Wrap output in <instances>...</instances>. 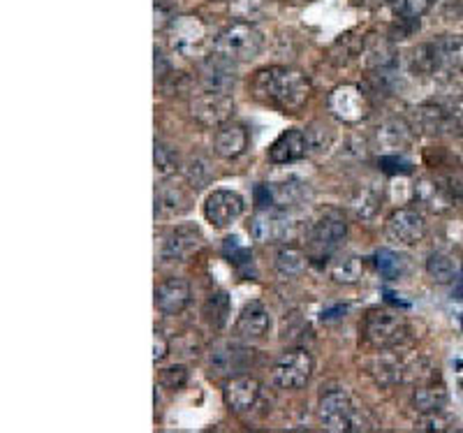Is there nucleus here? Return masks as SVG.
<instances>
[{"label":"nucleus","instance_id":"1","mask_svg":"<svg viewBox=\"0 0 463 433\" xmlns=\"http://www.w3.org/2000/svg\"><path fill=\"white\" fill-rule=\"evenodd\" d=\"M250 93L264 105L274 107L283 114H297L311 100L313 84L301 70L271 65L262 68L250 80Z\"/></svg>","mask_w":463,"mask_h":433},{"label":"nucleus","instance_id":"2","mask_svg":"<svg viewBox=\"0 0 463 433\" xmlns=\"http://www.w3.org/2000/svg\"><path fill=\"white\" fill-rule=\"evenodd\" d=\"M411 68L429 77H454L463 72V35H440L412 49Z\"/></svg>","mask_w":463,"mask_h":433},{"label":"nucleus","instance_id":"3","mask_svg":"<svg viewBox=\"0 0 463 433\" xmlns=\"http://www.w3.org/2000/svg\"><path fill=\"white\" fill-rule=\"evenodd\" d=\"M320 422L326 431L347 433V431H373L375 422L362 406L345 390L336 387L322 394L320 399Z\"/></svg>","mask_w":463,"mask_h":433},{"label":"nucleus","instance_id":"4","mask_svg":"<svg viewBox=\"0 0 463 433\" xmlns=\"http://www.w3.org/2000/svg\"><path fill=\"white\" fill-rule=\"evenodd\" d=\"M264 47V35L250 22H234L216 37L213 53L225 56L232 63H246L260 56Z\"/></svg>","mask_w":463,"mask_h":433},{"label":"nucleus","instance_id":"5","mask_svg":"<svg viewBox=\"0 0 463 433\" xmlns=\"http://www.w3.org/2000/svg\"><path fill=\"white\" fill-rule=\"evenodd\" d=\"M411 334V327L405 323V317L394 311H371L364 317L362 336L364 341L375 350H394L405 344V338Z\"/></svg>","mask_w":463,"mask_h":433},{"label":"nucleus","instance_id":"6","mask_svg":"<svg viewBox=\"0 0 463 433\" xmlns=\"http://www.w3.org/2000/svg\"><path fill=\"white\" fill-rule=\"evenodd\" d=\"M347 234V222L341 212L329 209L322 213L306 234V255L311 259H329Z\"/></svg>","mask_w":463,"mask_h":433},{"label":"nucleus","instance_id":"7","mask_svg":"<svg viewBox=\"0 0 463 433\" xmlns=\"http://www.w3.org/2000/svg\"><path fill=\"white\" fill-rule=\"evenodd\" d=\"M316 362L311 353L304 348H295L283 353L271 369V381L279 390H301L311 381Z\"/></svg>","mask_w":463,"mask_h":433},{"label":"nucleus","instance_id":"8","mask_svg":"<svg viewBox=\"0 0 463 433\" xmlns=\"http://www.w3.org/2000/svg\"><path fill=\"white\" fill-rule=\"evenodd\" d=\"M206 42H209V28L200 16L184 14L172 19V24H169V44H172L174 52L185 56V59L200 56Z\"/></svg>","mask_w":463,"mask_h":433},{"label":"nucleus","instance_id":"9","mask_svg":"<svg viewBox=\"0 0 463 433\" xmlns=\"http://www.w3.org/2000/svg\"><path fill=\"white\" fill-rule=\"evenodd\" d=\"M248 232L260 243H288L295 237V221L280 209H262L248 222Z\"/></svg>","mask_w":463,"mask_h":433},{"label":"nucleus","instance_id":"10","mask_svg":"<svg viewBox=\"0 0 463 433\" xmlns=\"http://www.w3.org/2000/svg\"><path fill=\"white\" fill-rule=\"evenodd\" d=\"M326 107L334 118L341 123H362L364 118L369 117L371 105L364 96V90L354 84H343L326 96Z\"/></svg>","mask_w":463,"mask_h":433},{"label":"nucleus","instance_id":"11","mask_svg":"<svg viewBox=\"0 0 463 433\" xmlns=\"http://www.w3.org/2000/svg\"><path fill=\"white\" fill-rule=\"evenodd\" d=\"M234 114V100L222 90H204L190 100V117L204 127H221Z\"/></svg>","mask_w":463,"mask_h":433},{"label":"nucleus","instance_id":"12","mask_svg":"<svg viewBox=\"0 0 463 433\" xmlns=\"http://www.w3.org/2000/svg\"><path fill=\"white\" fill-rule=\"evenodd\" d=\"M246 212V202L234 191H213L204 202V218L216 230L230 228Z\"/></svg>","mask_w":463,"mask_h":433},{"label":"nucleus","instance_id":"13","mask_svg":"<svg viewBox=\"0 0 463 433\" xmlns=\"http://www.w3.org/2000/svg\"><path fill=\"white\" fill-rule=\"evenodd\" d=\"M427 218L421 216L417 209H396L387 222H384V232L392 241L401 246H415L421 239L427 237Z\"/></svg>","mask_w":463,"mask_h":433},{"label":"nucleus","instance_id":"14","mask_svg":"<svg viewBox=\"0 0 463 433\" xmlns=\"http://www.w3.org/2000/svg\"><path fill=\"white\" fill-rule=\"evenodd\" d=\"M202 246V232L197 225H176L167 230L160 243V258L165 262H185Z\"/></svg>","mask_w":463,"mask_h":433},{"label":"nucleus","instance_id":"15","mask_svg":"<svg viewBox=\"0 0 463 433\" xmlns=\"http://www.w3.org/2000/svg\"><path fill=\"white\" fill-rule=\"evenodd\" d=\"M193 188L165 179L156 185V218H179L193 209Z\"/></svg>","mask_w":463,"mask_h":433},{"label":"nucleus","instance_id":"16","mask_svg":"<svg viewBox=\"0 0 463 433\" xmlns=\"http://www.w3.org/2000/svg\"><path fill=\"white\" fill-rule=\"evenodd\" d=\"M250 362H253V353L243 345L232 344V341H222L209 354L211 371L216 375H227V378L243 373Z\"/></svg>","mask_w":463,"mask_h":433},{"label":"nucleus","instance_id":"17","mask_svg":"<svg viewBox=\"0 0 463 433\" xmlns=\"http://www.w3.org/2000/svg\"><path fill=\"white\" fill-rule=\"evenodd\" d=\"M260 391H262V385H260L258 378L246 373L232 375L230 381L222 387V399H225L227 408L234 412H248L250 408H255L260 399Z\"/></svg>","mask_w":463,"mask_h":433},{"label":"nucleus","instance_id":"18","mask_svg":"<svg viewBox=\"0 0 463 433\" xmlns=\"http://www.w3.org/2000/svg\"><path fill=\"white\" fill-rule=\"evenodd\" d=\"M271 329V315H269L267 306H264L262 301H248L246 306L241 308L237 317V325H234V332L241 341H248V344H253V341H262L264 336Z\"/></svg>","mask_w":463,"mask_h":433},{"label":"nucleus","instance_id":"19","mask_svg":"<svg viewBox=\"0 0 463 433\" xmlns=\"http://www.w3.org/2000/svg\"><path fill=\"white\" fill-rule=\"evenodd\" d=\"M190 297V283L185 278H167L156 287V306L163 315H181L188 308Z\"/></svg>","mask_w":463,"mask_h":433},{"label":"nucleus","instance_id":"20","mask_svg":"<svg viewBox=\"0 0 463 433\" xmlns=\"http://www.w3.org/2000/svg\"><path fill=\"white\" fill-rule=\"evenodd\" d=\"M308 154V142H306V133L299 127H289L285 133L279 135L271 148H269V160L274 165H289L301 160Z\"/></svg>","mask_w":463,"mask_h":433},{"label":"nucleus","instance_id":"21","mask_svg":"<svg viewBox=\"0 0 463 433\" xmlns=\"http://www.w3.org/2000/svg\"><path fill=\"white\" fill-rule=\"evenodd\" d=\"M213 148H216V154L225 160L239 158V155L246 154L248 148V130L241 123L227 121L225 126H221L216 130Z\"/></svg>","mask_w":463,"mask_h":433},{"label":"nucleus","instance_id":"22","mask_svg":"<svg viewBox=\"0 0 463 433\" xmlns=\"http://www.w3.org/2000/svg\"><path fill=\"white\" fill-rule=\"evenodd\" d=\"M237 81V72H234V63L225 56L213 53L204 65H202V84L206 90H222L230 93V89Z\"/></svg>","mask_w":463,"mask_h":433},{"label":"nucleus","instance_id":"23","mask_svg":"<svg viewBox=\"0 0 463 433\" xmlns=\"http://www.w3.org/2000/svg\"><path fill=\"white\" fill-rule=\"evenodd\" d=\"M417 127L427 135H445L454 133L458 127L454 111L445 109L440 105H424L417 109Z\"/></svg>","mask_w":463,"mask_h":433},{"label":"nucleus","instance_id":"24","mask_svg":"<svg viewBox=\"0 0 463 433\" xmlns=\"http://www.w3.org/2000/svg\"><path fill=\"white\" fill-rule=\"evenodd\" d=\"M412 406L417 408L420 415H429V412H440L448 406V390L436 382H421L415 391H412Z\"/></svg>","mask_w":463,"mask_h":433},{"label":"nucleus","instance_id":"25","mask_svg":"<svg viewBox=\"0 0 463 433\" xmlns=\"http://www.w3.org/2000/svg\"><path fill=\"white\" fill-rule=\"evenodd\" d=\"M378 142L390 151H399L412 142V127L403 118H390L378 127Z\"/></svg>","mask_w":463,"mask_h":433},{"label":"nucleus","instance_id":"26","mask_svg":"<svg viewBox=\"0 0 463 433\" xmlns=\"http://www.w3.org/2000/svg\"><path fill=\"white\" fill-rule=\"evenodd\" d=\"M181 174H184L185 184L193 188V193L204 191L206 185L213 181V172H211V165L206 163L200 155H190V158L184 160L181 165Z\"/></svg>","mask_w":463,"mask_h":433},{"label":"nucleus","instance_id":"27","mask_svg":"<svg viewBox=\"0 0 463 433\" xmlns=\"http://www.w3.org/2000/svg\"><path fill=\"white\" fill-rule=\"evenodd\" d=\"M364 274L362 259L357 255H341L329 265V276L341 286H354Z\"/></svg>","mask_w":463,"mask_h":433},{"label":"nucleus","instance_id":"28","mask_svg":"<svg viewBox=\"0 0 463 433\" xmlns=\"http://www.w3.org/2000/svg\"><path fill=\"white\" fill-rule=\"evenodd\" d=\"M427 274L431 276V280L440 283V286H448V283L457 280L458 276L457 262H454L452 255L436 250V253L429 255L427 259Z\"/></svg>","mask_w":463,"mask_h":433},{"label":"nucleus","instance_id":"29","mask_svg":"<svg viewBox=\"0 0 463 433\" xmlns=\"http://www.w3.org/2000/svg\"><path fill=\"white\" fill-rule=\"evenodd\" d=\"M306 142H308V154H326L336 142V130L326 123L316 121L306 127Z\"/></svg>","mask_w":463,"mask_h":433},{"label":"nucleus","instance_id":"30","mask_svg":"<svg viewBox=\"0 0 463 433\" xmlns=\"http://www.w3.org/2000/svg\"><path fill=\"white\" fill-rule=\"evenodd\" d=\"M230 297L225 295V292H213V295L209 297V299L204 301V317L206 323L211 325L213 329H222L227 325V320H230Z\"/></svg>","mask_w":463,"mask_h":433},{"label":"nucleus","instance_id":"31","mask_svg":"<svg viewBox=\"0 0 463 433\" xmlns=\"http://www.w3.org/2000/svg\"><path fill=\"white\" fill-rule=\"evenodd\" d=\"M380 202H383V193L375 188V184L366 185L353 200L354 216L362 218V221H369V218H373L380 212Z\"/></svg>","mask_w":463,"mask_h":433},{"label":"nucleus","instance_id":"32","mask_svg":"<svg viewBox=\"0 0 463 433\" xmlns=\"http://www.w3.org/2000/svg\"><path fill=\"white\" fill-rule=\"evenodd\" d=\"M306 259L308 255L295 246H283L276 250V269L283 276H297L306 269Z\"/></svg>","mask_w":463,"mask_h":433},{"label":"nucleus","instance_id":"33","mask_svg":"<svg viewBox=\"0 0 463 433\" xmlns=\"http://www.w3.org/2000/svg\"><path fill=\"white\" fill-rule=\"evenodd\" d=\"M375 265H378V271L387 280L403 278L405 271H408V262H405L403 255L394 253V250L390 249L378 250V255H375Z\"/></svg>","mask_w":463,"mask_h":433},{"label":"nucleus","instance_id":"34","mask_svg":"<svg viewBox=\"0 0 463 433\" xmlns=\"http://www.w3.org/2000/svg\"><path fill=\"white\" fill-rule=\"evenodd\" d=\"M436 0H390V7L401 22H420Z\"/></svg>","mask_w":463,"mask_h":433},{"label":"nucleus","instance_id":"35","mask_svg":"<svg viewBox=\"0 0 463 433\" xmlns=\"http://www.w3.org/2000/svg\"><path fill=\"white\" fill-rule=\"evenodd\" d=\"M153 160H156V169H158V174L165 176V179H169V176H174L176 172L181 169V160H179V154H176V148L167 146L165 142H158L156 139V151H153Z\"/></svg>","mask_w":463,"mask_h":433},{"label":"nucleus","instance_id":"36","mask_svg":"<svg viewBox=\"0 0 463 433\" xmlns=\"http://www.w3.org/2000/svg\"><path fill=\"white\" fill-rule=\"evenodd\" d=\"M232 16L237 19V22H250L253 24L260 14L264 12L262 0H232Z\"/></svg>","mask_w":463,"mask_h":433},{"label":"nucleus","instance_id":"37","mask_svg":"<svg viewBox=\"0 0 463 433\" xmlns=\"http://www.w3.org/2000/svg\"><path fill=\"white\" fill-rule=\"evenodd\" d=\"M415 197L421 202V204H427L429 209H440V204H445V188L442 185H431V184H420L415 191Z\"/></svg>","mask_w":463,"mask_h":433},{"label":"nucleus","instance_id":"38","mask_svg":"<svg viewBox=\"0 0 463 433\" xmlns=\"http://www.w3.org/2000/svg\"><path fill=\"white\" fill-rule=\"evenodd\" d=\"M188 369L185 366H169L160 373V385L169 391H181L188 385Z\"/></svg>","mask_w":463,"mask_h":433},{"label":"nucleus","instance_id":"39","mask_svg":"<svg viewBox=\"0 0 463 433\" xmlns=\"http://www.w3.org/2000/svg\"><path fill=\"white\" fill-rule=\"evenodd\" d=\"M167 354H169V338L165 336V332L156 329V332H153V362L158 364V362H163Z\"/></svg>","mask_w":463,"mask_h":433},{"label":"nucleus","instance_id":"40","mask_svg":"<svg viewBox=\"0 0 463 433\" xmlns=\"http://www.w3.org/2000/svg\"><path fill=\"white\" fill-rule=\"evenodd\" d=\"M421 431H445L448 428V419L440 418V412H429V415H421L420 427Z\"/></svg>","mask_w":463,"mask_h":433},{"label":"nucleus","instance_id":"41","mask_svg":"<svg viewBox=\"0 0 463 433\" xmlns=\"http://www.w3.org/2000/svg\"><path fill=\"white\" fill-rule=\"evenodd\" d=\"M169 70L172 68H169L167 63V56L163 53V49L156 47V77H158V80H165L169 74Z\"/></svg>","mask_w":463,"mask_h":433},{"label":"nucleus","instance_id":"42","mask_svg":"<svg viewBox=\"0 0 463 433\" xmlns=\"http://www.w3.org/2000/svg\"><path fill=\"white\" fill-rule=\"evenodd\" d=\"M345 311H347L345 306H336V308H334V311H325V313H322V320H334V317H341V315H338V313H345Z\"/></svg>","mask_w":463,"mask_h":433},{"label":"nucleus","instance_id":"43","mask_svg":"<svg viewBox=\"0 0 463 433\" xmlns=\"http://www.w3.org/2000/svg\"><path fill=\"white\" fill-rule=\"evenodd\" d=\"M454 297L463 299V274H458L457 280H454Z\"/></svg>","mask_w":463,"mask_h":433},{"label":"nucleus","instance_id":"44","mask_svg":"<svg viewBox=\"0 0 463 433\" xmlns=\"http://www.w3.org/2000/svg\"><path fill=\"white\" fill-rule=\"evenodd\" d=\"M292 3H313V0H292Z\"/></svg>","mask_w":463,"mask_h":433},{"label":"nucleus","instance_id":"45","mask_svg":"<svg viewBox=\"0 0 463 433\" xmlns=\"http://www.w3.org/2000/svg\"><path fill=\"white\" fill-rule=\"evenodd\" d=\"M461 332H463V313H461Z\"/></svg>","mask_w":463,"mask_h":433}]
</instances>
